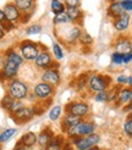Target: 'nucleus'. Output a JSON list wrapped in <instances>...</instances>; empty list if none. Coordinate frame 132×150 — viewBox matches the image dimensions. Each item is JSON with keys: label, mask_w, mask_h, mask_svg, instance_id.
Wrapping results in <instances>:
<instances>
[{"label": "nucleus", "mask_w": 132, "mask_h": 150, "mask_svg": "<svg viewBox=\"0 0 132 150\" xmlns=\"http://www.w3.org/2000/svg\"><path fill=\"white\" fill-rule=\"evenodd\" d=\"M95 131V126L89 122H79L78 125L70 127L66 129V133L70 138H77V137H82V136H88L92 134Z\"/></svg>", "instance_id": "1"}, {"label": "nucleus", "mask_w": 132, "mask_h": 150, "mask_svg": "<svg viewBox=\"0 0 132 150\" xmlns=\"http://www.w3.org/2000/svg\"><path fill=\"white\" fill-rule=\"evenodd\" d=\"M9 94L17 100H23L28 96V87L20 79H11L9 83Z\"/></svg>", "instance_id": "2"}, {"label": "nucleus", "mask_w": 132, "mask_h": 150, "mask_svg": "<svg viewBox=\"0 0 132 150\" xmlns=\"http://www.w3.org/2000/svg\"><path fill=\"white\" fill-rule=\"evenodd\" d=\"M20 51H21V55L25 60L27 61H34L40 52H39V48H38V44H35L33 42H29V40H25L21 43L20 45Z\"/></svg>", "instance_id": "3"}, {"label": "nucleus", "mask_w": 132, "mask_h": 150, "mask_svg": "<svg viewBox=\"0 0 132 150\" xmlns=\"http://www.w3.org/2000/svg\"><path fill=\"white\" fill-rule=\"evenodd\" d=\"M99 136L98 134H88V136H82V137H77L75 138V140H73V144L76 145V148L78 150H88L93 148L94 145H97L99 143Z\"/></svg>", "instance_id": "4"}, {"label": "nucleus", "mask_w": 132, "mask_h": 150, "mask_svg": "<svg viewBox=\"0 0 132 150\" xmlns=\"http://www.w3.org/2000/svg\"><path fill=\"white\" fill-rule=\"evenodd\" d=\"M110 83V77L99 76V74H94L89 79H88V86L89 89L94 93H99L103 91H106V88Z\"/></svg>", "instance_id": "5"}, {"label": "nucleus", "mask_w": 132, "mask_h": 150, "mask_svg": "<svg viewBox=\"0 0 132 150\" xmlns=\"http://www.w3.org/2000/svg\"><path fill=\"white\" fill-rule=\"evenodd\" d=\"M4 13H5V17L6 21L10 22V23L15 25L21 20L22 17V12L18 10V7L15 5V3H7L4 6Z\"/></svg>", "instance_id": "6"}, {"label": "nucleus", "mask_w": 132, "mask_h": 150, "mask_svg": "<svg viewBox=\"0 0 132 150\" xmlns=\"http://www.w3.org/2000/svg\"><path fill=\"white\" fill-rule=\"evenodd\" d=\"M33 93L39 99H49L54 94V87L45 83V82H40V83L34 86Z\"/></svg>", "instance_id": "7"}, {"label": "nucleus", "mask_w": 132, "mask_h": 150, "mask_svg": "<svg viewBox=\"0 0 132 150\" xmlns=\"http://www.w3.org/2000/svg\"><path fill=\"white\" fill-rule=\"evenodd\" d=\"M35 114H37V110L34 109V106H23V108H21L18 111L15 112L12 116L15 118V121L22 123V122L29 121Z\"/></svg>", "instance_id": "8"}, {"label": "nucleus", "mask_w": 132, "mask_h": 150, "mask_svg": "<svg viewBox=\"0 0 132 150\" xmlns=\"http://www.w3.org/2000/svg\"><path fill=\"white\" fill-rule=\"evenodd\" d=\"M42 82H45V83L56 87L60 83V74H59L57 70L54 69V67H49V69H45V71L42 74Z\"/></svg>", "instance_id": "9"}, {"label": "nucleus", "mask_w": 132, "mask_h": 150, "mask_svg": "<svg viewBox=\"0 0 132 150\" xmlns=\"http://www.w3.org/2000/svg\"><path fill=\"white\" fill-rule=\"evenodd\" d=\"M18 65L15 64L13 61H10V60H5V64L1 69V76L5 79H13V77H16V74L18 72Z\"/></svg>", "instance_id": "10"}, {"label": "nucleus", "mask_w": 132, "mask_h": 150, "mask_svg": "<svg viewBox=\"0 0 132 150\" xmlns=\"http://www.w3.org/2000/svg\"><path fill=\"white\" fill-rule=\"evenodd\" d=\"M66 111L70 112V114H73L76 116H79V117H83L88 114L89 111V108L86 103H81V101H77V103H71L66 106Z\"/></svg>", "instance_id": "11"}, {"label": "nucleus", "mask_w": 132, "mask_h": 150, "mask_svg": "<svg viewBox=\"0 0 132 150\" xmlns=\"http://www.w3.org/2000/svg\"><path fill=\"white\" fill-rule=\"evenodd\" d=\"M34 64L37 67H39V69H48V67H50L54 64V61L48 51H43L37 56V59L34 60Z\"/></svg>", "instance_id": "12"}, {"label": "nucleus", "mask_w": 132, "mask_h": 150, "mask_svg": "<svg viewBox=\"0 0 132 150\" xmlns=\"http://www.w3.org/2000/svg\"><path fill=\"white\" fill-rule=\"evenodd\" d=\"M115 50H116V52H120V54H128V52H132V44H131L130 39L123 38V37L119 38L115 44Z\"/></svg>", "instance_id": "13"}, {"label": "nucleus", "mask_w": 132, "mask_h": 150, "mask_svg": "<svg viewBox=\"0 0 132 150\" xmlns=\"http://www.w3.org/2000/svg\"><path fill=\"white\" fill-rule=\"evenodd\" d=\"M130 15L127 12H125L123 15H121V16H119L117 18H115L114 21V27L116 31H119V32H123V31H126V29L128 28L130 26Z\"/></svg>", "instance_id": "14"}, {"label": "nucleus", "mask_w": 132, "mask_h": 150, "mask_svg": "<svg viewBox=\"0 0 132 150\" xmlns=\"http://www.w3.org/2000/svg\"><path fill=\"white\" fill-rule=\"evenodd\" d=\"M125 11L123 7H122V3L119 1V0H116V1H111V4L109 5L108 7V15L110 17L113 18H117L119 16H121V15H123Z\"/></svg>", "instance_id": "15"}, {"label": "nucleus", "mask_w": 132, "mask_h": 150, "mask_svg": "<svg viewBox=\"0 0 132 150\" xmlns=\"http://www.w3.org/2000/svg\"><path fill=\"white\" fill-rule=\"evenodd\" d=\"M53 138H54L53 131H51L50 128H45V129H43L39 133L38 137H37V142H38V144L40 146H48L51 143Z\"/></svg>", "instance_id": "16"}, {"label": "nucleus", "mask_w": 132, "mask_h": 150, "mask_svg": "<svg viewBox=\"0 0 132 150\" xmlns=\"http://www.w3.org/2000/svg\"><path fill=\"white\" fill-rule=\"evenodd\" d=\"M13 3L22 13L32 12L35 6V0H13Z\"/></svg>", "instance_id": "17"}, {"label": "nucleus", "mask_w": 132, "mask_h": 150, "mask_svg": "<svg viewBox=\"0 0 132 150\" xmlns=\"http://www.w3.org/2000/svg\"><path fill=\"white\" fill-rule=\"evenodd\" d=\"M79 122H82V117L76 116V115H73V114H70V112H67V114H66V116L64 117L62 125L65 126V131H66L67 128H70V127H73V126L78 125Z\"/></svg>", "instance_id": "18"}, {"label": "nucleus", "mask_w": 132, "mask_h": 150, "mask_svg": "<svg viewBox=\"0 0 132 150\" xmlns=\"http://www.w3.org/2000/svg\"><path fill=\"white\" fill-rule=\"evenodd\" d=\"M66 12H67L71 22H78L83 17V12L79 9V6H73V7L66 6Z\"/></svg>", "instance_id": "19"}, {"label": "nucleus", "mask_w": 132, "mask_h": 150, "mask_svg": "<svg viewBox=\"0 0 132 150\" xmlns=\"http://www.w3.org/2000/svg\"><path fill=\"white\" fill-rule=\"evenodd\" d=\"M117 100L121 104H128L132 101V88H123L119 91Z\"/></svg>", "instance_id": "20"}, {"label": "nucleus", "mask_w": 132, "mask_h": 150, "mask_svg": "<svg viewBox=\"0 0 132 150\" xmlns=\"http://www.w3.org/2000/svg\"><path fill=\"white\" fill-rule=\"evenodd\" d=\"M37 143V136L33 132H28L23 134L20 140V144H23L25 146H33Z\"/></svg>", "instance_id": "21"}, {"label": "nucleus", "mask_w": 132, "mask_h": 150, "mask_svg": "<svg viewBox=\"0 0 132 150\" xmlns=\"http://www.w3.org/2000/svg\"><path fill=\"white\" fill-rule=\"evenodd\" d=\"M50 10L54 15L61 13L66 11V5L61 0H51L50 1Z\"/></svg>", "instance_id": "22"}, {"label": "nucleus", "mask_w": 132, "mask_h": 150, "mask_svg": "<svg viewBox=\"0 0 132 150\" xmlns=\"http://www.w3.org/2000/svg\"><path fill=\"white\" fill-rule=\"evenodd\" d=\"M79 35H81V29L79 27H72L69 29V32H67V35H66V42L67 43H73V42H76L77 39H79Z\"/></svg>", "instance_id": "23"}, {"label": "nucleus", "mask_w": 132, "mask_h": 150, "mask_svg": "<svg viewBox=\"0 0 132 150\" xmlns=\"http://www.w3.org/2000/svg\"><path fill=\"white\" fill-rule=\"evenodd\" d=\"M6 59L7 60H10V61H13L15 64H17L18 66H21L22 64H23V57H22V55L17 54L16 51H13V50H9L6 52Z\"/></svg>", "instance_id": "24"}, {"label": "nucleus", "mask_w": 132, "mask_h": 150, "mask_svg": "<svg viewBox=\"0 0 132 150\" xmlns=\"http://www.w3.org/2000/svg\"><path fill=\"white\" fill-rule=\"evenodd\" d=\"M71 20L69 17L67 12H61V13H57L54 16V23L55 25H65V23H70Z\"/></svg>", "instance_id": "25"}, {"label": "nucleus", "mask_w": 132, "mask_h": 150, "mask_svg": "<svg viewBox=\"0 0 132 150\" xmlns=\"http://www.w3.org/2000/svg\"><path fill=\"white\" fill-rule=\"evenodd\" d=\"M16 132H17L16 128H7V129H5L1 134H0V143H5V142L10 140L15 134H16Z\"/></svg>", "instance_id": "26"}, {"label": "nucleus", "mask_w": 132, "mask_h": 150, "mask_svg": "<svg viewBox=\"0 0 132 150\" xmlns=\"http://www.w3.org/2000/svg\"><path fill=\"white\" fill-rule=\"evenodd\" d=\"M61 112H62V108L60 106V105H56V106H54L53 109L50 110V112H49L50 121H53V122L57 121V120L60 118V116H61Z\"/></svg>", "instance_id": "27"}, {"label": "nucleus", "mask_w": 132, "mask_h": 150, "mask_svg": "<svg viewBox=\"0 0 132 150\" xmlns=\"http://www.w3.org/2000/svg\"><path fill=\"white\" fill-rule=\"evenodd\" d=\"M40 32H42V26L39 23H34L32 26L27 27V29H26V33L28 35H34V34H38Z\"/></svg>", "instance_id": "28"}, {"label": "nucleus", "mask_w": 132, "mask_h": 150, "mask_svg": "<svg viewBox=\"0 0 132 150\" xmlns=\"http://www.w3.org/2000/svg\"><path fill=\"white\" fill-rule=\"evenodd\" d=\"M21 108H23V104H22V101H21V100H17V99H15V100L12 101V104H11V106L9 108V110H7V111H9L11 115H13L15 112L18 111Z\"/></svg>", "instance_id": "29"}, {"label": "nucleus", "mask_w": 132, "mask_h": 150, "mask_svg": "<svg viewBox=\"0 0 132 150\" xmlns=\"http://www.w3.org/2000/svg\"><path fill=\"white\" fill-rule=\"evenodd\" d=\"M53 52H54V56L56 60H61L64 57V51H62V48L57 43H54L53 44Z\"/></svg>", "instance_id": "30"}, {"label": "nucleus", "mask_w": 132, "mask_h": 150, "mask_svg": "<svg viewBox=\"0 0 132 150\" xmlns=\"http://www.w3.org/2000/svg\"><path fill=\"white\" fill-rule=\"evenodd\" d=\"M13 100H15V98H12L10 94L9 95H5L4 98H3V100H1V103H0V105H1V108L9 110V108L11 106V104H12Z\"/></svg>", "instance_id": "31"}, {"label": "nucleus", "mask_w": 132, "mask_h": 150, "mask_svg": "<svg viewBox=\"0 0 132 150\" xmlns=\"http://www.w3.org/2000/svg\"><path fill=\"white\" fill-rule=\"evenodd\" d=\"M79 40H81V43H82V44H84V45H89V44H92V42H93L92 37L88 33H81Z\"/></svg>", "instance_id": "32"}, {"label": "nucleus", "mask_w": 132, "mask_h": 150, "mask_svg": "<svg viewBox=\"0 0 132 150\" xmlns=\"http://www.w3.org/2000/svg\"><path fill=\"white\" fill-rule=\"evenodd\" d=\"M123 132L126 133V136L132 138V118L127 120V121L125 122V125H123Z\"/></svg>", "instance_id": "33"}, {"label": "nucleus", "mask_w": 132, "mask_h": 150, "mask_svg": "<svg viewBox=\"0 0 132 150\" xmlns=\"http://www.w3.org/2000/svg\"><path fill=\"white\" fill-rule=\"evenodd\" d=\"M94 99H95V101H99V103H104V101H108V93H106L105 91L99 92V93H95Z\"/></svg>", "instance_id": "34"}, {"label": "nucleus", "mask_w": 132, "mask_h": 150, "mask_svg": "<svg viewBox=\"0 0 132 150\" xmlns=\"http://www.w3.org/2000/svg\"><path fill=\"white\" fill-rule=\"evenodd\" d=\"M122 56H123V54H120V52H114V54L111 55V61H113V64H115V65H121V64H123V61H122Z\"/></svg>", "instance_id": "35"}, {"label": "nucleus", "mask_w": 132, "mask_h": 150, "mask_svg": "<svg viewBox=\"0 0 132 150\" xmlns=\"http://www.w3.org/2000/svg\"><path fill=\"white\" fill-rule=\"evenodd\" d=\"M47 150H61V140H51V143L47 146Z\"/></svg>", "instance_id": "36"}, {"label": "nucleus", "mask_w": 132, "mask_h": 150, "mask_svg": "<svg viewBox=\"0 0 132 150\" xmlns=\"http://www.w3.org/2000/svg\"><path fill=\"white\" fill-rule=\"evenodd\" d=\"M64 3H65L66 6L73 7V6H79L81 0H64Z\"/></svg>", "instance_id": "37"}, {"label": "nucleus", "mask_w": 132, "mask_h": 150, "mask_svg": "<svg viewBox=\"0 0 132 150\" xmlns=\"http://www.w3.org/2000/svg\"><path fill=\"white\" fill-rule=\"evenodd\" d=\"M116 82H117L119 84H127L128 77H127V76H123V74H120V76L116 78Z\"/></svg>", "instance_id": "38"}, {"label": "nucleus", "mask_w": 132, "mask_h": 150, "mask_svg": "<svg viewBox=\"0 0 132 150\" xmlns=\"http://www.w3.org/2000/svg\"><path fill=\"white\" fill-rule=\"evenodd\" d=\"M122 7H123V10L126 12H131L132 11V0H130V1H123L122 3Z\"/></svg>", "instance_id": "39"}, {"label": "nucleus", "mask_w": 132, "mask_h": 150, "mask_svg": "<svg viewBox=\"0 0 132 150\" xmlns=\"http://www.w3.org/2000/svg\"><path fill=\"white\" fill-rule=\"evenodd\" d=\"M122 61H123V64H130L132 61V52H128V54H123Z\"/></svg>", "instance_id": "40"}, {"label": "nucleus", "mask_w": 132, "mask_h": 150, "mask_svg": "<svg viewBox=\"0 0 132 150\" xmlns=\"http://www.w3.org/2000/svg\"><path fill=\"white\" fill-rule=\"evenodd\" d=\"M6 21V17H5V13H4V10L0 9V25H4Z\"/></svg>", "instance_id": "41"}, {"label": "nucleus", "mask_w": 132, "mask_h": 150, "mask_svg": "<svg viewBox=\"0 0 132 150\" xmlns=\"http://www.w3.org/2000/svg\"><path fill=\"white\" fill-rule=\"evenodd\" d=\"M4 35H5V28L3 25H0V39H3Z\"/></svg>", "instance_id": "42"}, {"label": "nucleus", "mask_w": 132, "mask_h": 150, "mask_svg": "<svg viewBox=\"0 0 132 150\" xmlns=\"http://www.w3.org/2000/svg\"><path fill=\"white\" fill-rule=\"evenodd\" d=\"M127 84L132 88V76H130V77H128V82H127Z\"/></svg>", "instance_id": "43"}, {"label": "nucleus", "mask_w": 132, "mask_h": 150, "mask_svg": "<svg viewBox=\"0 0 132 150\" xmlns=\"http://www.w3.org/2000/svg\"><path fill=\"white\" fill-rule=\"evenodd\" d=\"M13 150H26V149H23V148H16V149H13Z\"/></svg>", "instance_id": "44"}, {"label": "nucleus", "mask_w": 132, "mask_h": 150, "mask_svg": "<svg viewBox=\"0 0 132 150\" xmlns=\"http://www.w3.org/2000/svg\"><path fill=\"white\" fill-rule=\"evenodd\" d=\"M119 1H121V3H123V1H130V0H119Z\"/></svg>", "instance_id": "45"}, {"label": "nucleus", "mask_w": 132, "mask_h": 150, "mask_svg": "<svg viewBox=\"0 0 132 150\" xmlns=\"http://www.w3.org/2000/svg\"><path fill=\"white\" fill-rule=\"evenodd\" d=\"M39 150H47V148H42V149H39Z\"/></svg>", "instance_id": "46"}, {"label": "nucleus", "mask_w": 132, "mask_h": 150, "mask_svg": "<svg viewBox=\"0 0 132 150\" xmlns=\"http://www.w3.org/2000/svg\"><path fill=\"white\" fill-rule=\"evenodd\" d=\"M88 150H98V149H93V148H91V149H88Z\"/></svg>", "instance_id": "47"}, {"label": "nucleus", "mask_w": 132, "mask_h": 150, "mask_svg": "<svg viewBox=\"0 0 132 150\" xmlns=\"http://www.w3.org/2000/svg\"><path fill=\"white\" fill-rule=\"evenodd\" d=\"M130 109H132V101H131V106H130Z\"/></svg>", "instance_id": "48"}]
</instances>
